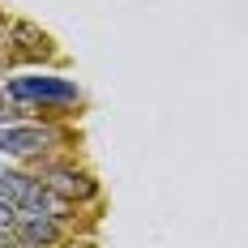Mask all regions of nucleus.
Instances as JSON below:
<instances>
[{"label": "nucleus", "instance_id": "nucleus-1", "mask_svg": "<svg viewBox=\"0 0 248 248\" xmlns=\"http://www.w3.org/2000/svg\"><path fill=\"white\" fill-rule=\"evenodd\" d=\"M4 94L17 103H73L77 99V86L64 81V77H9L4 81Z\"/></svg>", "mask_w": 248, "mask_h": 248}, {"label": "nucleus", "instance_id": "nucleus-2", "mask_svg": "<svg viewBox=\"0 0 248 248\" xmlns=\"http://www.w3.org/2000/svg\"><path fill=\"white\" fill-rule=\"evenodd\" d=\"M0 201L13 210H47L51 205V188L43 180H30L22 171H0Z\"/></svg>", "mask_w": 248, "mask_h": 248}, {"label": "nucleus", "instance_id": "nucleus-3", "mask_svg": "<svg viewBox=\"0 0 248 248\" xmlns=\"http://www.w3.org/2000/svg\"><path fill=\"white\" fill-rule=\"evenodd\" d=\"M47 146V133L43 128H30V124H0V154H34V150Z\"/></svg>", "mask_w": 248, "mask_h": 248}, {"label": "nucleus", "instance_id": "nucleus-4", "mask_svg": "<svg viewBox=\"0 0 248 248\" xmlns=\"http://www.w3.org/2000/svg\"><path fill=\"white\" fill-rule=\"evenodd\" d=\"M22 231L30 235V240H51V235H56V223H51L47 214H26V218H22Z\"/></svg>", "mask_w": 248, "mask_h": 248}, {"label": "nucleus", "instance_id": "nucleus-5", "mask_svg": "<svg viewBox=\"0 0 248 248\" xmlns=\"http://www.w3.org/2000/svg\"><path fill=\"white\" fill-rule=\"evenodd\" d=\"M26 248H30V244H26Z\"/></svg>", "mask_w": 248, "mask_h": 248}]
</instances>
